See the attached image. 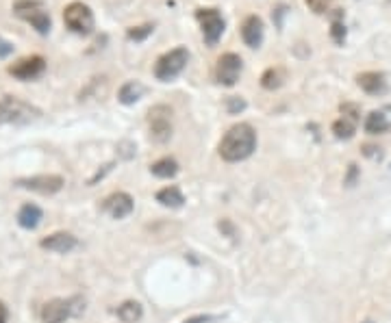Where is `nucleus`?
Returning a JSON list of instances; mask_svg holds the SVG:
<instances>
[{
    "label": "nucleus",
    "mask_w": 391,
    "mask_h": 323,
    "mask_svg": "<svg viewBox=\"0 0 391 323\" xmlns=\"http://www.w3.org/2000/svg\"><path fill=\"white\" fill-rule=\"evenodd\" d=\"M255 150H257V130L248 122H239L231 126L218 146V154L226 163L246 161L248 157H253Z\"/></svg>",
    "instance_id": "f257e3e1"
},
{
    "label": "nucleus",
    "mask_w": 391,
    "mask_h": 323,
    "mask_svg": "<svg viewBox=\"0 0 391 323\" xmlns=\"http://www.w3.org/2000/svg\"><path fill=\"white\" fill-rule=\"evenodd\" d=\"M133 208H135V202L126 191H116L109 198H104V202H102V210L109 212L114 220L128 217V215L133 212Z\"/></svg>",
    "instance_id": "f8f14e48"
},
{
    "label": "nucleus",
    "mask_w": 391,
    "mask_h": 323,
    "mask_svg": "<svg viewBox=\"0 0 391 323\" xmlns=\"http://www.w3.org/2000/svg\"><path fill=\"white\" fill-rule=\"evenodd\" d=\"M0 323H7V306L0 302Z\"/></svg>",
    "instance_id": "c85d7f7f"
},
{
    "label": "nucleus",
    "mask_w": 391,
    "mask_h": 323,
    "mask_svg": "<svg viewBox=\"0 0 391 323\" xmlns=\"http://www.w3.org/2000/svg\"><path fill=\"white\" fill-rule=\"evenodd\" d=\"M144 94H146V87L141 85L139 81H126L120 87V91H118V100L124 106H133V104H137L141 98H144Z\"/></svg>",
    "instance_id": "f3484780"
},
{
    "label": "nucleus",
    "mask_w": 391,
    "mask_h": 323,
    "mask_svg": "<svg viewBox=\"0 0 391 323\" xmlns=\"http://www.w3.org/2000/svg\"><path fill=\"white\" fill-rule=\"evenodd\" d=\"M357 124H359V120L348 118V115H341L339 120H335V122H333L331 130H333V135H335L337 139L348 141V139H352V137H354V132H357Z\"/></svg>",
    "instance_id": "aec40b11"
},
{
    "label": "nucleus",
    "mask_w": 391,
    "mask_h": 323,
    "mask_svg": "<svg viewBox=\"0 0 391 323\" xmlns=\"http://www.w3.org/2000/svg\"><path fill=\"white\" fill-rule=\"evenodd\" d=\"M331 38H333L337 44H343V40H346V26H343V22H341V13H339V11H337V16L333 18Z\"/></svg>",
    "instance_id": "393cba45"
},
{
    "label": "nucleus",
    "mask_w": 391,
    "mask_h": 323,
    "mask_svg": "<svg viewBox=\"0 0 391 323\" xmlns=\"http://www.w3.org/2000/svg\"><path fill=\"white\" fill-rule=\"evenodd\" d=\"M196 20L200 24V30H202V38H204L206 46L209 48L218 46V42L222 40V35L226 30V20L220 13V9L200 7V9H196Z\"/></svg>",
    "instance_id": "423d86ee"
},
{
    "label": "nucleus",
    "mask_w": 391,
    "mask_h": 323,
    "mask_svg": "<svg viewBox=\"0 0 391 323\" xmlns=\"http://www.w3.org/2000/svg\"><path fill=\"white\" fill-rule=\"evenodd\" d=\"M241 72H243V59L237 52H224L216 63L213 76H216V81L222 87H235L239 76H241Z\"/></svg>",
    "instance_id": "1a4fd4ad"
},
{
    "label": "nucleus",
    "mask_w": 391,
    "mask_h": 323,
    "mask_svg": "<svg viewBox=\"0 0 391 323\" xmlns=\"http://www.w3.org/2000/svg\"><path fill=\"white\" fill-rule=\"evenodd\" d=\"M42 115L38 106L18 98V96H3L0 98V124H31Z\"/></svg>",
    "instance_id": "f03ea898"
},
{
    "label": "nucleus",
    "mask_w": 391,
    "mask_h": 323,
    "mask_svg": "<svg viewBox=\"0 0 391 323\" xmlns=\"http://www.w3.org/2000/svg\"><path fill=\"white\" fill-rule=\"evenodd\" d=\"M63 22L70 30L77 33V35H89L96 26L94 11L89 9V5L81 3V0H72L70 5H65Z\"/></svg>",
    "instance_id": "6e6552de"
},
{
    "label": "nucleus",
    "mask_w": 391,
    "mask_h": 323,
    "mask_svg": "<svg viewBox=\"0 0 391 323\" xmlns=\"http://www.w3.org/2000/svg\"><path fill=\"white\" fill-rule=\"evenodd\" d=\"M226 109H228L231 115H237L246 109V100L239 98V96H231V98H226Z\"/></svg>",
    "instance_id": "bb28decb"
},
{
    "label": "nucleus",
    "mask_w": 391,
    "mask_h": 323,
    "mask_svg": "<svg viewBox=\"0 0 391 323\" xmlns=\"http://www.w3.org/2000/svg\"><path fill=\"white\" fill-rule=\"evenodd\" d=\"M172 106L167 104H155L150 106L148 111V132H150V139L155 143H167L172 139V132H174V126H172Z\"/></svg>",
    "instance_id": "0eeeda50"
},
{
    "label": "nucleus",
    "mask_w": 391,
    "mask_h": 323,
    "mask_svg": "<svg viewBox=\"0 0 391 323\" xmlns=\"http://www.w3.org/2000/svg\"><path fill=\"white\" fill-rule=\"evenodd\" d=\"M354 178H357V165H350V176H348V185L354 183Z\"/></svg>",
    "instance_id": "c756f323"
},
{
    "label": "nucleus",
    "mask_w": 391,
    "mask_h": 323,
    "mask_svg": "<svg viewBox=\"0 0 391 323\" xmlns=\"http://www.w3.org/2000/svg\"><path fill=\"white\" fill-rule=\"evenodd\" d=\"M18 187L33 191V193H42V196H53L57 191L63 189L65 181L57 174H40V176H28V178H20L16 181Z\"/></svg>",
    "instance_id": "9b49d317"
},
{
    "label": "nucleus",
    "mask_w": 391,
    "mask_h": 323,
    "mask_svg": "<svg viewBox=\"0 0 391 323\" xmlns=\"http://www.w3.org/2000/svg\"><path fill=\"white\" fill-rule=\"evenodd\" d=\"M365 132L368 135H382L391 128V122L389 118L382 113V111H372L368 118H365V124H363Z\"/></svg>",
    "instance_id": "412c9836"
},
{
    "label": "nucleus",
    "mask_w": 391,
    "mask_h": 323,
    "mask_svg": "<svg viewBox=\"0 0 391 323\" xmlns=\"http://www.w3.org/2000/svg\"><path fill=\"white\" fill-rule=\"evenodd\" d=\"M13 52V44L11 42H7V40H3L0 38V59H7L9 55Z\"/></svg>",
    "instance_id": "cd10ccee"
},
{
    "label": "nucleus",
    "mask_w": 391,
    "mask_h": 323,
    "mask_svg": "<svg viewBox=\"0 0 391 323\" xmlns=\"http://www.w3.org/2000/svg\"><path fill=\"white\" fill-rule=\"evenodd\" d=\"M265 38V24L259 16H246L241 22V40L248 48H261Z\"/></svg>",
    "instance_id": "ddd939ff"
},
{
    "label": "nucleus",
    "mask_w": 391,
    "mask_h": 323,
    "mask_svg": "<svg viewBox=\"0 0 391 323\" xmlns=\"http://www.w3.org/2000/svg\"><path fill=\"white\" fill-rule=\"evenodd\" d=\"M42 220H44V210H42L38 204H33V202L24 204V206L18 210V224H20L22 228H26V230H35V228L40 226Z\"/></svg>",
    "instance_id": "dca6fc26"
},
{
    "label": "nucleus",
    "mask_w": 391,
    "mask_h": 323,
    "mask_svg": "<svg viewBox=\"0 0 391 323\" xmlns=\"http://www.w3.org/2000/svg\"><path fill=\"white\" fill-rule=\"evenodd\" d=\"M116 314L122 323H137L144 317V308H141V304L135 300H126L116 308Z\"/></svg>",
    "instance_id": "6ab92c4d"
},
{
    "label": "nucleus",
    "mask_w": 391,
    "mask_h": 323,
    "mask_svg": "<svg viewBox=\"0 0 391 323\" xmlns=\"http://www.w3.org/2000/svg\"><path fill=\"white\" fill-rule=\"evenodd\" d=\"M307 7L317 13V16H324V13H331V7H333V0H304Z\"/></svg>",
    "instance_id": "a878e982"
},
{
    "label": "nucleus",
    "mask_w": 391,
    "mask_h": 323,
    "mask_svg": "<svg viewBox=\"0 0 391 323\" xmlns=\"http://www.w3.org/2000/svg\"><path fill=\"white\" fill-rule=\"evenodd\" d=\"M157 202L165 208H181L185 204V196L176 185H170V187H163L161 191H157Z\"/></svg>",
    "instance_id": "a211bd4d"
},
{
    "label": "nucleus",
    "mask_w": 391,
    "mask_h": 323,
    "mask_svg": "<svg viewBox=\"0 0 391 323\" xmlns=\"http://www.w3.org/2000/svg\"><path fill=\"white\" fill-rule=\"evenodd\" d=\"M85 310V300L75 295V298H55L48 300L42 310H40V319L42 323H65L70 317H77L79 312Z\"/></svg>",
    "instance_id": "7ed1b4c3"
},
{
    "label": "nucleus",
    "mask_w": 391,
    "mask_h": 323,
    "mask_svg": "<svg viewBox=\"0 0 391 323\" xmlns=\"http://www.w3.org/2000/svg\"><path fill=\"white\" fill-rule=\"evenodd\" d=\"M40 247L55 254H67L79 247V239L72 232H53L40 241Z\"/></svg>",
    "instance_id": "4468645a"
},
{
    "label": "nucleus",
    "mask_w": 391,
    "mask_h": 323,
    "mask_svg": "<svg viewBox=\"0 0 391 323\" xmlns=\"http://www.w3.org/2000/svg\"><path fill=\"white\" fill-rule=\"evenodd\" d=\"M357 85L370 94V96H382L387 94L389 85H387V76L382 74V72H361V74L357 76Z\"/></svg>",
    "instance_id": "2eb2a0df"
},
{
    "label": "nucleus",
    "mask_w": 391,
    "mask_h": 323,
    "mask_svg": "<svg viewBox=\"0 0 391 323\" xmlns=\"http://www.w3.org/2000/svg\"><path fill=\"white\" fill-rule=\"evenodd\" d=\"M187 61H189V50L183 48V46H176V48L163 52L157 59V63H155V76H157V81H161V83L174 81L187 67Z\"/></svg>",
    "instance_id": "39448f33"
},
{
    "label": "nucleus",
    "mask_w": 391,
    "mask_h": 323,
    "mask_svg": "<svg viewBox=\"0 0 391 323\" xmlns=\"http://www.w3.org/2000/svg\"><path fill=\"white\" fill-rule=\"evenodd\" d=\"M365 323H370V321H365Z\"/></svg>",
    "instance_id": "7c9ffc66"
},
{
    "label": "nucleus",
    "mask_w": 391,
    "mask_h": 323,
    "mask_svg": "<svg viewBox=\"0 0 391 323\" xmlns=\"http://www.w3.org/2000/svg\"><path fill=\"white\" fill-rule=\"evenodd\" d=\"M155 33V24H141V26H131L126 28V38L131 42H144Z\"/></svg>",
    "instance_id": "b1692460"
},
{
    "label": "nucleus",
    "mask_w": 391,
    "mask_h": 323,
    "mask_svg": "<svg viewBox=\"0 0 391 323\" xmlns=\"http://www.w3.org/2000/svg\"><path fill=\"white\" fill-rule=\"evenodd\" d=\"M13 13L24 20L26 24H31L40 35H48L53 20L48 9L44 7L42 0H16L13 3Z\"/></svg>",
    "instance_id": "20e7f679"
},
{
    "label": "nucleus",
    "mask_w": 391,
    "mask_h": 323,
    "mask_svg": "<svg viewBox=\"0 0 391 323\" xmlns=\"http://www.w3.org/2000/svg\"><path fill=\"white\" fill-rule=\"evenodd\" d=\"M150 171H153V176L167 181V178H174L176 174H179V163H176V159H172V157H163L150 165Z\"/></svg>",
    "instance_id": "4be33fe9"
},
{
    "label": "nucleus",
    "mask_w": 391,
    "mask_h": 323,
    "mask_svg": "<svg viewBox=\"0 0 391 323\" xmlns=\"http://www.w3.org/2000/svg\"><path fill=\"white\" fill-rule=\"evenodd\" d=\"M282 83H285V72H282L280 67H268L261 74V87L268 91L278 89Z\"/></svg>",
    "instance_id": "5701e85b"
},
{
    "label": "nucleus",
    "mask_w": 391,
    "mask_h": 323,
    "mask_svg": "<svg viewBox=\"0 0 391 323\" xmlns=\"http://www.w3.org/2000/svg\"><path fill=\"white\" fill-rule=\"evenodd\" d=\"M7 72L18 81H35L46 72V59L42 55H28L18 61H13Z\"/></svg>",
    "instance_id": "9d476101"
}]
</instances>
